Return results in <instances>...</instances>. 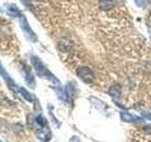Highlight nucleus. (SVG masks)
I'll use <instances>...</instances> for the list:
<instances>
[{
    "label": "nucleus",
    "mask_w": 151,
    "mask_h": 142,
    "mask_svg": "<svg viewBox=\"0 0 151 142\" xmlns=\"http://www.w3.org/2000/svg\"><path fill=\"white\" fill-rule=\"evenodd\" d=\"M0 142H2V141H1V140H0Z\"/></svg>",
    "instance_id": "9b49d317"
},
{
    "label": "nucleus",
    "mask_w": 151,
    "mask_h": 142,
    "mask_svg": "<svg viewBox=\"0 0 151 142\" xmlns=\"http://www.w3.org/2000/svg\"><path fill=\"white\" fill-rule=\"evenodd\" d=\"M22 93H23V95H24V97H25L27 99H28L29 101H32V99H31V98H30V95L28 94L26 90H24V89H22Z\"/></svg>",
    "instance_id": "6e6552de"
},
{
    "label": "nucleus",
    "mask_w": 151,
    "mask_h": 142,
    "mask_svg": "<svg viewBox=\"0 0 151 142\" xmlns=\"http://www.w3.org/2000/svg\"><path fill=\"white\" fill-rule=\"evenodd\" d=\"M144 131H145L148 134H151V125H146L144 127Z\"/></svg>",
    "instance_id": "1a4fd4ad"
},
{
    "label": "nucleus",
    "mask_w": 151,
    "mask_h": 142,
    "mask_svg": "<svg viewBox=\"0 0 151 142\" xmlns=\"http://www.w3.org/2000/svg\"><path fill=\"white\" fill-rule=\"evenodd\" d=\"M115 6L114 0H99V8L102 11H110Z\"/></svg>",
    "instance_id": "7ed1b4c3"
},
{
    "label": "nucleus",
    "mask_w": 151,
    "mask_h": 142,
    "mask_svg": "<svg viewBox=\"0 0 151 142\" xmlns=\"http://www.w3.org/2000/svg\"><path fill=\"white\" fill-rule=\"evenodd\" d=\"M135 2L139 7H145L149 3V0H135Z\"/></svg>",
    "instance_id": "0eeeda50"
},
{
    "label": "nucleus",
    "mask_w": 151,
    "mask_h": 142,
    "mask_svg": "<svg viewBox=\"0 0 151 142\" xmlns=\"http://www.w3.org/2000/svg\"><path fill=\"white\" fill-rule=\"evenodd\" d=\"M35 121H36V123H37V124L39 125L40 127H44V126H46V125H47V121H46V120H45V118L44 117H42V115L36 117Z\"/></svg>",
    "instance_id": "423d86ee"
},
{
    "label": "nucleus",
    "mask_w": 151,
    "mask_h": 142,
    "mask_svg": "<svg viewBox=\"0 0 151 142\" xmlns=\"http://www.w3.org/2000/svg\"><path fill=\"white\" fill-rule=\"evenodd\" d=\"M145 117H147L148 120H151V114H145Z\"/></svg>",
    "instance_id": "9d476101"
},
{
    "label": "nucleus",
    "mask_w": 151,
    "mask_h": 142,
    "mask_svg": "<svg viewBox=\"0 0 151 142\" xmlns=\"http://www.w3.org/2000/svg\"><path fill=\"white\" fill-rule=\"evenodd\" d=\"M37 137L39 139L42 140V141H49L51 139V132L49 130V127L48 126H44V127H41V129H39L36 133Z\"/></svg>",
    "instance_id": "f03ea898"
},
{
    "label": "nucleus",
    "mask_w": 151,
    "mask_h": 142,
    "mask_svg": "<svg viewBox=\"0 0 151 142\" xmlns=\"http://www.w3.org/2000/svg\"><path fill=\"white\" fill-rule=\"evenodd\" d=\"M121 118L124 121L127 122H132V121H136V120H140V118L136 116H132L129 113H121Z\"/></svg>",
    "instance_id": "39448f33"
},
{
    "label": "nucleus",
    "mask_w": 151,
    "mask_h": 142,
    "mask_svg": "<svg viewBox=\"0 0 151 142\" xmlns=\"http://www.w3.org/2000/svg\"><path fill=\"white\" fill-rule=\"evenodd\" d=\"M109 94L111 95L112 98L118 99L121 96V87L119 85H112V86L109 89Z\"/></svg>",
    "instance_id": "20e7f679"
},
{
    "label": "nucleus",
    "mask_w": 151,
    "mask_h": 142,
    "mask_svg": "<svg viewBox=\"0 0 151 142\" xmlns=\"http://www.w3.org/2000/svg\"><path fill=\"white\" fill-rule=\"evenodd\" d=\"M77 73L78 77L86 83H91L94 79L93 72L89 67H86V66L79 67L77 71Z\"/></svg>",
    "instance_id": "f257e3e1"
}]
</instances>
